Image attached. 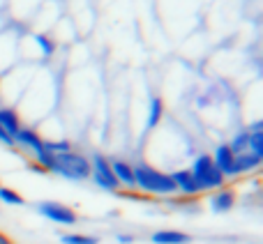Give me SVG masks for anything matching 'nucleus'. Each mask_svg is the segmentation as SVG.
<instances>
[{"label":"nucleus","mask_w":263,"mask_h":244,"mask_svg":"<svg viewBox=\"0 0 263 244\" xmlns=\"http://www.w3.org/2000/svg\"><path fill=\"white\" fill-rule=\"evenodd\" d=\"M164 115V101L159 97H150V106H148V120H145V127L148 129H155V127L162 122Z\"/></svg>","instance_id":"obj_14"},{"label":"nucleus","mask_w":263,"mask_h":244,"mask_svg":"<svg viewBox=\"0 0 263 244\" xmlns=\"http://www.w3.org/2000/svg\"><path fill=\"white\" fill-rule=\"evenodd\" d=\"M210 157H213L215 168H217V171L222 173L224 177H231V171H233V159H236V154L231 152L229 143L217 145V148H215V152L210 154Z\"/></svg>","instance_id":"obj_7"},{"label":"nucleus","mask_w":263,"mask_h":244,"mask_svg":"<svg viewBox=\"0 0 263 244\" xmlns=\"http://www.w3.org/2000/svg\"><path fill=\"white\" fill-rule=\"evenodd\" d=\"M263 159L254 157V154L245 152V154H236V159H233V171H231V177L236 175H245V173H252L256 171V168L261 166Z\"/></svg>","instance_id":"obj_11"},{"label":"nucleus","mask_w":263,"mask_h":244,"mask_svg":"<svg viewBox=\"0 0 263 244\" xmlns=\"http://www.w3.org/2000/svg\"><path fill=\"white\" fill-rule=\"evenodd\" d=\"M0 244H12V240H9L5 233H0Z\"/></svg>","instance_id":"obj_21"},{"label":"nucleus","mask_w":263,"mask_h":244,"mask_svg":"<svg viewBox=\"0 0 263 244\" xmlns=\"http://www.w3.org/2000/svg\"><path fill=\"white\" fill-rule=\"evenodd\" d=\"M208 205L215 214L229 212V210H233V205H236V191L233 189H217L213 196H210Z\"/></svg>","instance_id":"obj_8"},{"label":"nucleus","mask_w":263,"mask_h":244,"mask_svg":"<svg viewBox=\"0 0 263 244\" xmlns=\"http://www.w3.org/2000/svg\"><path fill=\"white\" fill-rule=\"evenodd\" d=\"M111 164V171H114L116 180H118L120 187H127V189H136V182H134V166L123 159H109Z\"/></svg>","instance_id":"obj_9"},{"label":"nucleus","mask_w":263,"mask_h":244,"mask_svg":"<svg viewBox=\"0 0 263 244\" xmlns=\"http://www.w3.org/2000/svg\"><path fill=\"white\" fill-rule=\"evenodd\" d=\"M44 150L51 154L72 152V143H69V140H44Z\"/></svg>","instance_id":"obj_18"},{"label":"nucleus","mask_w":263,"mask_h":244,"mask_svg":"<svg viewBox=\"0 0 263 244\" xmlns=\"http://www.w3.org/2000/svg\"><path fill=\"white\" fill-rule=\"evenodd\" d=\"M0 187H3V185H0Z\"/></svg>","instance_id":"obj_22"},{"label":"nucleus","mask_w":263,"mask_h":244,"mask_svg":"<svg viewBox=\"0 0 263 244\" xmlns=\"http://www.w3.org/2000/svg\"><path fill=\"white\" fill-rule=\"evenodd\" d=\"M134 182H136V189L145 191V194H153V196L178 194L176 182L171 180V175L148 166V164H136L134 166Z\"/></svg>","instance_id":"obj_1"},{"label":"nucleus","mask_w":263,"mask_h":244,"mask_svg":"<svg viewBox=\"0 0 263 244\" xmlns=\"http://www.w3.org/2000/svg\"><path fill=\"white\" fill-rule=\"evenodd\" d=\"M0 203L5 205H26V198L9 187H0Z\"/></svg>","instance_id":"obj_17"},{"label":"nucleus","mask_w":263,"mask_h":244,"mask_svg":"<svg viewBox=\"0 0 263 244\" xmlns=\"http://www.w3.org/2000/svg\"><path fill=\"white\" fill-rule=\"evenodd\" d=\"M90 177H92V182L104 191H118L120 189L118 180H116L114 171H111L109 159L100 152H95L90 157Z\"/></svg>","instance_id":"obj_4"},{"label":"nucleus","mask_w":263,"mask_h":244,"mask_svg":"<svg viewBox=\"0 0 263 244\" xmlns=\"http://www.w3.org/2000/svg\"><path fill=\"white\" fill-rule=\"evenodd\" d=\"M60 244H100V240L92 235H83V233H67L60 237Z\"/></svg>","instance_id":"obj_16"},{"label":"nucleus","mask_w":263,"mask_h":244,"mask_svg":"<svg viewBox=\"0 0 263 244\" xmlns=\"http://www.w3.org/2000/svg\"><path fill=\"white\" fill-rule=\"evenodd\" d=\"M0 127L14 138L16 131L21 129L23 125H21V118H18V113L14 109H9V106H0Z\"/></svg>","instance_id":"obj_12"},{"label":"nucleus","mask_w":263,"mask_h":244,"mask_svg":"<svg viewBox=\"0 0 263 244\" xmlns=\"http://www.w3.org/2000/svg\"><path fill=\"white\" fill-rule=\"evenodd\" d=\"M35 42H37V46H40V51L46 55V58L55 53V42L51 39V37H46V35H35Z\"/></svg>","instance_id":"obj_19"},{"label":"nucleus","mask_w":263,"mask_h":244,"mask_svg":"<svg viewBox=\"0 0 263 244\" xmlns=\"http://www.w3.org/2000/svg\"><path fill=\"white\" fill-rule=\"evenodd\" d=\"M14 145H21V148L30 150L32 154H37L44 150V138L35 129H30V127H21L16 131V136H14Z\"/></svg>","instance_id":"obj_6"},{"label":"nucleus","mask_w":263,"mask_h":244,"mask_svg":"<svg viewBox=\"0 0 263 244\" xmlns=\"http://www.w3.org/2000/svg\"><path fill=\"white\" fill-rule=\"evenodd\" d=\"M153 244H190L192 237L180 231H157L150 235Z\"/></svg>","instance_id":"obj_13"},{"label":"nucleus","mask_w":263,"mask_h":244,"mask_svg":"<svg viewBox=\"0 0 263 244\" xmlns=\"http://www.w3.org/2000/svg\"><path fill=\"white\" fill-rule=\"evenodd\" d=\"M190 173H192V177H194L199 191L222 189L224 182H227V177H224L222 173L215 168L213 157H210V154H199V157L194 159V164H192Z\"/></svg>","instance_id":"obj_3"},{"label":"nucleus","mask_w":263,"mask_h":244,"mask_svg":"<svg viewBox=\"0 0 263 244\" xmlns=\"http://www.w3.org/2000/svg\"><path fill=\"white\" fill-rule=\"evenodd\" d=\"M168 175H171V180L176 182V189L180 191V194H185V196L201 194L196 182H194V177H192V173H190V168H180V171H173V173H168Z\"/></svg>","instance_id":"obj_10"},{"label":"nucleus","mask_w":263,"mask_h":244,"mask_svg":"<svg viewBox=\"0 0 263 244\" xmlns=\"http://www.w3.org/2000/svg\"><path fill=\"white\" fill-rule=\"evenodd\" d=\"M247 143H250V131H247V129H240V131H238V134L231 138L229 148H231L233 154H245V152H247Z\"/></svg>","instance_id":"obj_15"},{"label":"nucleus","mask_w":263,"mask_h":244,"mask_svg":"<svg viewBox=\"0 0 263 244\" xmlns=\"http://www.w3.org/2000/svg\"><path fill=\"white\" fill-rule=\"evenodd\" d=\"M37 212L42 217H46L49 221L60 223V226H74L79 221V214L69 205L58 203V200H42V203H37Z\"/></svg>","instance_id":"obj_5"},{"label":"nucleus","mask_w":263,"mask_h":244,"mask_svg":"<svg viewBox=\"0 0 263 244\" xmlns=\"http://www.w3.org/2000/svg\"><path fill=\"white\" fill-rule=\"evenodd\" d=\"M49 173H55L67 180H88L90 177V159L79 152H63L53 154V166Z\"/></svg>","instance_id":"obj_2"},{"label":"nucleus","mask_w":263,"mask_h":244,"mask_svg":"<svg viewBox=\"0 0 263 244\" xmlns=\"http://www.w3.org/2000/svg\"><path fill=\"white\" fill-rule=\"evenodd\" d=\"M120 244H134V235H116Z\"/></svg>","instance_id":"obj_20"}]
</instances>
